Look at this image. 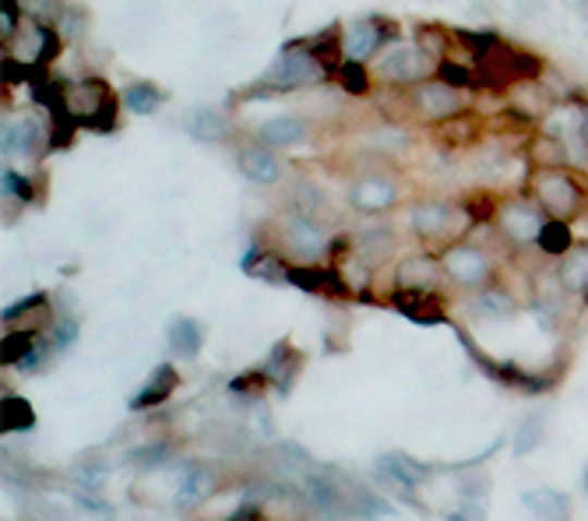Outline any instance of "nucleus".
<instances>
[{
  "label": "nucleus",
  "instance_id": "obj_1",
  "mask_svg": "<svg viewBox=\"0 0 588 521\" xmlns=\"http://www.w3.org/2000/svg\"><path fill=\"white\" fill-rule=\"evenodd\" d=\"M476 67V88H493V92H504V88L518 85V82H536L542 74V64L536 53L518 50L511 42H497L490 53H482L473 61Z\"/></svg>",
  "mask_w": 588,
  "mask_h": 521
},
{
  "label": "nucleus",
  "instance_id": "obj_2",
  "mask_svg": "<svg viewBox=\"0 0 588 521\" xmlns=\"http://www.w3.org/2000/svg\"><path fill=\"white\" fill-rule=\"evenodd\" d=\"M532 201L547 212V219H578L585 212V190L581 176L567 166H536L532 173Z\"/></svg>",
  "mask_w": 588,
  "mask_h": 521
},
{
  "label": "nucleus",
  "instance_id": "obj_3",
  "mask_svg": "<svg viewBox=\"0 0 588 521\" xmlns=\"http://www.w3.org/2000/svg\"><path fill=\"white\" fill-rule=\"evenodd\" d=\"M120 102L113 88L102 78H82L68 85V113L78 121V127L110 134L120 124Z\"/></svg>",
  "mask_w": 588,
  "mask_h": 521
},
{
  "label": "nucleus",
  "instance_id": "obj_4",
  "mask_svg": "<svg viewBox=\"0 0 588 521\" xmlns=\"http://www.w3.org/2000/svg\"><path fill=\"white\" fill-rule=\"evenodd\" d=\"M331 78V71L321 64V57L310 50V42H299V47H285L279 53V61L268 67L261 85L279 88V92H293V88H310Z\"/></svg>",
  "mask_w": 588,
  "mask_h": 521
},
{
  "label": "nucleus",
  "instance_id": "obj_5",
  "mask_svg": "<svg viewBox=\"0 0 588 521\" xmlns=\"http://www.w3.org/2000/svg\"><path fill=\"white\" fill-rule=\"evenodd\" d=\"M413 233L419 236L424 244H458V233L469 226V212H465V204L455 208V204H444V201H424L413 208Z\"/></svg>",
  "mask_w": 588,
  "mask_h": 521
},
{
  "label": "nucleus",
  "instance_id": "obj_6",
  "mask_svg": "<svg viewBox=\"0 0 588 521\" xmlns=\"http://www.w3.org/2000/svg\"><path fill=\"white\" fill-rule=\"evenodd\" d=\"M409 107H413V116L424 124H441L448 116H455L465 110V96L458 85H448L444 78H427L413 85L409 92Z\"/></svg>",
  "mask_w": 588,
  "mask_h": 521
},
{
  "label": "nucleus",
  "instance_id": "obj_7",
  "mask_svg": "<svg viewBox=\"0 0 588 521\" xmlns=\"http://www.w3.org/2000/svg\"><path fill=\"white\" fill-rule=\"evenodd\" d=\"M441 264L448 282L458 289H482L493 278V258L476 244H451L441 255Z\"/></svg>",
  "mask_w": 588,
  "mask_h": 521
},
{
  "label": "nucleus",
  "instance_id": "obj_8",
  "mask_svg": "<svg viewBox=\"0 0 588 521\" xmlns=\"http://www.w3.org/2000/svg\"><path fill=\"white\" fill-rule=\"evenodd\" d=\"M437 71V61L424 50V47H395L391 53L381 57V64H377V78H381L384 85H399V88H413L419 82L433 78Z\"/></svg>",
  "mask_w": 588,
  "mask_h": 521
},
{
  "label": "nucleus",
  "instance_id": "obj_9",
  "mask_svg": "<svg viewBox=\"0 0 588 521\" xmlns=\"http://www.w3.org/2000/svg\"><path fill=\"white\" fill-rule=\"evenodd\" d=\"M542 222H547V212H542L536 201H525V198H511L504 204H497V215H493V226L515 247L536 244Z\"/></svg>",
  "mask_w": 588,
  "mask_h": 521
},
{
  "label": "nucleus",
  "instance_id": "obj_10",
  "mask_svg": "<svg viewBox=\"0 0 588 521\" xmlns=\"http://www.w3.org/2000/svg\"><path fill=\"white\" fill-rule=\"evenodd\" d=\"M282 247L290 250V255L296 261H304V264H314V261H321L328 250H331V240H328V233L314 222L307 212H293V215H285L282 219Z\"/></svg>",
  "mask_w": 588,
  "mask_h": 521
},
{
  "label": "nucleus",
  "instance_id": "obj_11",
  "mask_svg": "<svg viewBox=\"0 0 588 521\" xmlns=\"http://www.w3.org/2000/svg\"><path fill=\"white\" fill-rule=\"evenodd\" d=\"M402 198V187L395 176L388 173H367L356 176L350 187V204L359 215H381L388 208H395V201Z\"/></svg>",
  "mask_w": 588,
  "mask_h": 521
},
{
  "label": "nucleus",
  "instance_id": "obj_12",
  "mask_svg": "<svg viewBox=\"0 0 588 521\" xmlns=\"http://www.w3.org/2000/svg\"><path fill=\"white\" fill-rule=\"evenodd\" d=\"M290 282L299 289H307L314 296H331V300H350L353 289L350 282L342 278V272L335 264H290Z\"/></svg>",
  "mask_w": 588,
  "mask_h": 521
},
{
  "label": "nucleus",
  "instance_id": "obj_13",
  "mask_svg": "<svg viewBox=\"0 0 588 521\" xmlns=\"http://www.w3.org/2000/svg\"><path fill=\"white\" fill-rule=\"evenodd\" d=\"M391 39H399V28L388 18H359L353 25H345L342 47H345V57H350V61H367L381 42H391Z\"/></svg>",
  "mask_w": 588,
  "mask_h": 521
},
{
  "label": "nucleus",
  "instance_id": "obj_14",
  "mask_svg": "<svg viewBox=\"0 0 588 521\" xmlns=\"http://www.w3.org/2000/svg\"><path fill=\"white\" fill-rule=\"evenodd\" d=\"M444 264L433 255H409L395 268V289H416V293H437L444 282Z\"/></svg>",
  "mask_w": 588,
  "mask_h": 521
},
{
  "label": "nucleus",
  "instance_id": "obj_15",
  "mask_svg": "<svg viewBox=\"0 0 588 521\" xmlns=\"http://www.w3.org/2000/svg\"><path fill=\"white\" fill-rule=\"evenodd\" d=\"M391 303H395V310H402V314L409 318V321H419V324H441V321H448L441 289H437V293L395 289V293H391Z\"/></svg>",
  "mask_w": 588,
  "mask_h": 521
},
{
  "label": "nucleus",
  "instance_id": "obj_16",
  "mask_svg": "<svg viewBox=\"0 0 588 521\" xmlns=\"http://www.w3.org/2000/svg\"><path fill=\"white\" fill-rule=\"evenodd\" d=\"M50 296L47 293H33V296H25L22 303H14L4 310V324H8V332L11 327H22V332H36L42 335L50 327Z\"/></svg>",
  "mask_w": 588,
  "mask_h": 521
},
{
  "label": "nucleus",
  "instance_id": "obj_17",
  "mask_svg": "<svg viewBox=\"0 0 588 521\" xmlns=\"http://www.w3.org/2000/svg\"><path fill=\"white\" fill-rule=\"evenodd\" d=\"M236 166L250 184H261V187L279 184V176H282L279 159L268 152V145H244L236 152Z\"/></svg>",
  "mask_w": 588,
  "mask_h": 521
},
{
  "label": "nucleus",
  "instance_id": "obj_18",
  "mask_svg": "<svg viewBox=\"0 0 588 521\" xmlns=\"http://www.w3.org/2000/svg\"><path fill=\"white\" fill-rule=\"evenodd\" d=\"M299 367H304V356H299L290 342H279L275 349L268 352V360H265V374H268V381H271V388H279L282 395L293 388V381H296V374H299Z\"/></svg>",
  "mask_w": 588,
  "mask_h": 521
},
{
  "label": "nucleus",
  "instance_id": "obj_19",
  "mask_svg": "<svg viewBox=\"0 0 588 521\" xmlns=\"http://www.w3.org/2000/svg\"><path fill=\"white\" fill-rule=\"evenodd\" d=\"M395 247H399V236H395V230H388V226H370L353 240V250L370 268H381L391 255H395Z\"/></svg>",
  "mask_w": 588,
  "mask_h": 521
},
{
  "label": "nucleus",
  "instance_id": "obj_20",
  "mask_svg": "<svg viewBox=\"0 0 588 521\" xmlns=\"http://www.w3.org/2000/svg\"><path fill=\"white\" fill-rule=\"evenodd\" d=\"M479 134H482V121L476 113H465V110L448 116L441 124H433V138L444 148H465V145H473Z\"/></svg>",
  "mask_w": 588,
  "mask_h": 521
},
{
  "label": "nucleus",
  "instance_id": "obj_21",
  "mask_svg": "<svg viewBox=\"0 0 588 521\" xmlns=\"http://www.w3.org/2000/svg\"><path fill=\"white\" fill-rule=\"evenodd\" d=\"M377 469H381L384 480L399 483L402 489H413V486H419V483H427V475H430L424 461H416V458L402 455V451L381 455V461H377Z\"/></svg>",
  "mask_w": 588,
  "mask_h": 521
},
{
  "label": "nucleus",
  "instance_id": "obj_22",
  "mask_svg": "<svg viewBox=\"0 0 588 521\" xmlns=\"http://www.w3.org/2000/svg\"><path fill=\"white\" fill-rule=\"evenodd\" d=\"M176 384H180V377H176V370H173L170 363L156 367V374L145 381V388L131 398V409H134V412H145V409L162 406V401L176 392Z\"/></svg>",
  "mask_w": 588,
  "mask_h": 521
},
{
  "label": "nucleus",
  "instance_id": "obj_23",
  "mask_svg": "<svg viewBox=\"0 0 588 521\" xmlns=\"http://www.w3.org/2000/svg\"><path fill=\"white\" fill-rule=\"evenodd\" d=\"M556 278H561V289L571 296H585L588 300V247L578 244L571 247L561 258V268H556Z\"/></svg>",
  "mask_w": 588,
  "mask_h": 521
},
{
  "label": "nucleus",
  "instance_id": "obj_24",
  "mask_svg": "<svg viewBox=\"0 0 588 521\" xmlns=\"http://www.w3.org/2000/svg\"><path fill=\"white\" fill-rule=\"evenodd\" d=\"M258 138L268 148H293L307 138V124L299 116H271V121H261Z\"/></svg>",
  "mask_w": 588,
  "mask_h": 521
},
{
  "label": "nucleus",
  "instance_id": "obj_25",
  "mask_svg": "<svg viewBox=\"0 0 588 521\" xmlns=\"http://www.w3.org/2000/svg\"><path fill=\"white\" fill-rule=\"evenodd\" d=\"M42 145V127L33 116H19V121L4 124V152L14 156H36V148Z\"/></svg>",
  "mask_w": 588,
  "mask_h": 521
},
{
  "label": "nucleus",
  "instance_id": "obj_26",
  "mask_svg": "<svg viewBox=\"0 0 588 521\" xmlns=\"http://www.w3.org/2000/svg\"><path fill=\"white\" fill-rule=\"evenodd\" d=\"M184 127H187L198 141H212V145L225 141V138H230V131H233V124L225 121L219 110H208V107H205V110H191Z\"/></svg>",
  "mask_w": 588,
  "mask_h": 521
},
{
  "label": "nucleus",
  "instance_id": "obj_27",
  "mask_svg": "<svg viewBox=\"0 0 588 521\" xmlns=\"http://www.w3.org/2000/svg\"><path fill=\"white\" fill-rule=\"evenodd\" d=\"M212 494H216V472L198 466L184 472V480H180V489H176V504L180 508H191V504H205Z\"/></svg>",
  "mask_w": 588,
  "mask_h": 521
},
{
  "label": "nucleus",
  "instance_id": "obj_28",
  "mask_svg": "<svg viewBox=\"0 0 588 521\" xmlns=\"http://www.w3.org/2000/svg\"><path fill=\"white\" fill-rule=\"evenodd\" d=\"M205 346V332H201V324L198 321H191V318H176L170 324V349L176 356H184V360H194V356L201 352Z\"/></svg>",
  "mask_w": 588,
  "mask_h": 521
},
{
  "label": "nucleus",
  "instance_id": "obj_29",
  "mask_svg": "<svg viewBox=\"0 0 588 521\" xmlns=\"http://www.w3.org/2000/svg\"><path fill=\"white\" fill-rule=\"evenodd\" d=\"M536 247L547 258H564L567 250L575 247V236H571V226L564 219H547V222H542V230H539Z\"/></svg>",
  "mask_w": 588,
  "mask_h": 521
},
{
  "label": "nucleus",
  "instance_id": "obj_30",
  "mask_svg": "<svg viewBox=\"0 0 588 521\" xmlns=\"http://www.w3.org/2000/svg\"><path fill=\"white\" fill-rule=\"evenodd\" d=\"M522 500H525V508H529L539 521H571L567 500L561 494H553V489H529V494H525Z\"/></svg>",
  "mask_w": 588,
  "mask_h": 521
},
{
  "label": "nucleus",
  "instance_id": "obj_31",
  "mask_svg": "<svg viewBox=\"0 0 588 521\" xmlns=\"http://www.w3.org/2000/svg\"><path fill=\"white\" fill-rule=\"evenodd\" d=\"M476 310L479 314H487L493 321H501V318H511L518 310V300H515V293H507L504 286H482L476 293Z\"/></svg>",
  "mask_w": 588,
  "mask_h": 521
},
{
  "label": "nucleus",
  "instance_id": "obj_32",
  "mask_svg": "<svg viewBox=\"0 0 588 521\" xmlns=\"http://www.w3.org/2000/svg\"><path fill=\"white\" fill-rule=\"evenodd\" d=\"M120 99H124V107H127L131 113L148 116V113H156V110L162 107V88L152 85V82H131Z\"/></svg>",
  "mask_w": 588,
  "mask_h": 521
},
{
  "label": "nucleus",
  "instance_id": "obj_33",
  "mask_svg": "<svg viewBox=\"0 0 588 521\" xmlns=\"http://www.w3.org/2000/svg\"><path fill=\"white\" fill-rule=\"evenodd\" d=\"M36 426V412L28 406L25 398L19 395H8L4 398V434H22V430H33Z\"/></svg>",
  "mask_w": 588,
  "mask_h": 521
},
{
  "label": "nucleus",
  "instance_id": "obj_34",
  "mask_svg": "<svg viewBox=\"0 0 588 521\" xmlns=\"http://www.w3.org/2000/svg\"><path fill=\"white\" fill-rule=\"evenodd\" d=\"M335 78H339V85H342L350 96H367L370 85H373V82H370V71L364 67V61H350V57H345L342 67L335 71Z\"/></svg>",
  "mask_w": 588,
  "mask_h": 521
},
{
  "label": "nucleus",
  "instance_id": "obj_35",
  "mask_svg": "<svg viewBox=\"0 0 588 521\" xmlns=\"http://www.w3.org/2000/svg\"><path fill=\"white\" fill-rule=\"evenodd\" d=\"M39 342L36 332H22V327H11V332H4V342H0V349H4V363L19 367L28 352H33V346Z\"/></svg>",
  "mask_w": 588,
  "mask_h": 521
},
{
  "label": "nucleus",
  "instance_id": "obj_36",
  "mask_svg": "<svg viewBox=\"0 0 588 521\" xmlns=\"http://www.w3.org/2000/svg\"><path fill=\"white\" fill-rule=\"evenodd\" d=\"M542 437H547V420L542 415H529L522 426H518V455H529V451H536L539 444H542Z\"/></svg>",
  "mask_w": 588,
  "mask_h": 521
},
{
  "label": "nucleus",
  "instance_id": "obj_37",
  "mask_svg": "<svg viewBox=\"0 0 588 521\" xmlns=\"http://www.w3.org/2000/svg\"><path fill=\"white\" fill-rule=\"evenodd\" d=\"M416 36H419V42L416 47H424L437 64L444 61V53H448V39L444 36H451L448 28H433V25H419L416 28Z\"/></svg>",
  "mask_w": 588,
  "mask_h": 521
},
{
  "label": "nucleus",
  "instance_id": "obj_38",
  "mask_svg": "<svg viewBox=\"0 0 588 521\" xmlns=\"http://www.w3.org/2000/svg\"><path fill=\"white\" fill-rule=\"evenodd\" d=\"M268 384H271V381H268L265 370H250V374H240V377L230 381V392H233V395H250V398H254V395H261V392L268 388Z\"/></svg>",
  "mask_w": 588,
  "mask_h": 521
},
{
  "label": "nucleus",
  "instance_id": "obj_39",
  "mask_svg": "<svg viewBox=\"0 0 588 521\" xmlns=\"http://www.w3.org/2000/svg\"><path fill=\"white\" fill-rule=\"evenodd\" d=\"M78 338V321H71V318H60L53 327H50V342H53V349H68L71 342Z\"/></svg>",
  "mask_w": 588,
  "mask_h": 521
},
{
  "label": "nucleus",
  "instance_id": "obj_40",
  "mask_svg": "<svg viewBox=\"0 0 588 521\" xmlns=\"http://www.w3.org/2000/svg\"><path fill=\"white\" fill-rule=\"evenodd\" d=\"M0 33H4V42L19 39V0H4V11H0Z\"/></svg>",
  "mask_w": 588,
  "mask_h": 521
},
{
  "label": "nucleus",
  "instance_id": "obj_41",
  "mask_svg": "<svg viewBox=\"0 0 588 521\" xmlns=\"http://www.w3.org/2000/svg\"><path fill=\"white\" fill-rule=\"evenodd\" d=\"M4 190L19 198V201H33V198H36V190L28 187L25 176H22V173H11V170H4Z\"/></svg>",
  "mask_w": 588,
  "mask_h": 521
},
{
  "label": "nucleus",
  "instance_id": "obj_42",
  "mask_svg": "<svg viewBox=\"0 0 588 521\" xmlns=\"http://www.w3.org/2000/svg\"><path fill=\"white\" fill-rule=\"evenodd\" d=\"M85 33V14H78V11H60V36L64 39H78Z\"/></svg>",
  "mask_w": 588,
  "mask_h": 521
},
{
  "label": "nucleus",
  "instance_id": "obj_43",
  "mask_svg": "<svg viewBox=\"0 0 588 521\" xmlns=\"http://www.w3.org/2000/svg\"><path fill=\"white\" fill-rule=\"evenodd\" d=\"M293 198H296V208H299V204H310V212H314L318 204H324V198H321L307 181H299V184L293 187Z\"/></svg>",
  "mask_w": 588,
  "mask_h": 521
},
{
  "label": "nucleus",
  "instance_id": "obj_44",
  "mask_svg": "<svg viewBox=\"0 0 588 521\" xmlns=\"http://www.w3.org/2000/svg\"><path fill=\"white\" fill-rule=\"evenodd\" d=\"M571 141H578L585 148V156H588V99L578 102V131H575V138Z\"/></svg>",
  "mask_w": 588,
  "mask_h": 521
},
{
  "label": "nucleus",
  "instance_id": "obj_45",
  "mask_svg": "<svg viewBox=\"0 0 588 521\" xmlns=\"http://www.w3.org/2000/svg\"><path fill=\"white\" fill-rule=\"evenodd\" d=\"M451 521H482V511L476 508V504H465L458 514H451Z\"/></svg>",
  "mask_w": 588,
  "mask_h": 521
},
{
  "label": "nucleus",
  "instance_id": "obj_46",
  "mask_svg": "<svg viewBox=\"0 0 588 521\" xmlns=\"http://www.w3.org/2000/svg\"><path fill=\"white\" fill-rule=\"evenodd\" d=\"M575 4H578V14L588 22V0H575Z\"/></svg>",
  "mask_w": 588,
  "mask_h": 521
},
{
  "label": "nucleus",
  "instance_id": "obj_47",
  "mask_svg": "<svg viewBox=\"0 0 588 521\" xmlns=\"http://www.w3.org/2000/svg\"><path fill=\"white\" fill-rule=\"evenodd\" d=\"M585 486H588V475H585Z\"/></svg>",
  "mask_w": 588,
  "mask_h": 521
}]
</instances>
